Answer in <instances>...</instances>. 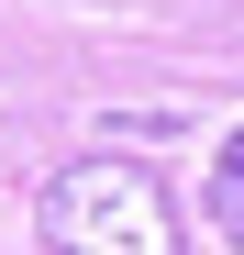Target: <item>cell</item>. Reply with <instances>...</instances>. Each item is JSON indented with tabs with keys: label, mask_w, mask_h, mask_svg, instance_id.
Instances as JSON below:
<instances>
[{
	"label": "cell",
	"mask_w": 244,
	"mask_h": 255,
	"mask_svg": "<svg viewBox=\"0 0 244 255\" xmlns=\"http://www.w3.org/2000/svg\"><path fill=\"white\" fill-rule=\"evenodd\" d=\"M211 233H222V244H244V133L211 155Z\"/></svg>",
	"instance_id": "obj_2"
},
{
	"label": "cell",
	"mask_w": 244,
	"mask_h": 255,
	"mask_svg": "<svg viewBox=\"0 0 244 255\" xmlns=\"http://www.w3.org/2000/svg\"><path fill=\"white\" fill-rule=\"evenodd\" d=\"M45 255H178V200L144 155H78L33 189Z\"/></svg>",
	"instance_id": "obj_1"
}]
</instances>
